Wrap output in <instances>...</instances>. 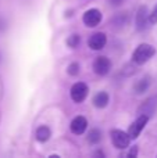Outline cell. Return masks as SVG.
<instances>
[{
  "instance_id": "cell-11",
  "label": "cell",
  "mask_w": 157,
  "mask_h": 158,
  "mask_svg": "<svg viewBox=\"0 0 157 158\" xmlns=\"http://www.w3.org/2000/svg\"><path fill=\"white\" fill-rule=\"evenodd\" d=\"M93 104L97 108H104L108 104V94L106 92H99L93 97Z\"/></svg>"
},
{
  "instance_id": "cell-17",
  "label": "cell",
  "mask_w": 157,
  "mask_h": 158,
  "mask_svg": "<svg viewBox=\"0 0 157 158\" xmlns=\"http://www.w3.org/2000/svg\"><path fill=\"white\" fill-rule=\"evenodd\" d=\"M149 18H150V24H156L157 22V6L155 7V10L152 11V14L149 15Z\"/></svg>"
},
{
  "instance_id": "cell-8",
  "label": "cell",
  "mask_w": 157,
  "mask_h": 158,
  "mask_svg": "<svg viewBox=\"0 0 157 158\" xmlns=\"http://www.w3.org/2000/svg\"><path fill=\"white\" fill-rule=\"evenodd\" d=\"M149 15H150V14H147L146 6H142V7H139L138 13H136V28H138L139 31L146 29L147 22H150Z\"/></svg>"
},
{
  "instance_id": "cell-2",
  "label": "cell",
  "mask_w": 157,
  "mask_h": 158,
  "mask_svg": "<svg viewBox=\"0 0 157 158\" xmlns=\"http://www.w3.org/2000/svg\"><path fill=\"white\" fill-rule=\"evenodd\" d=\"M111 142H113L114 147L120 148V150H124L129 146L131 143V137L128 133L122 131H118V129H114L111 131Z\"/></svg>"
},
{
  "instance_id": "cell-19",
  "label": "cell",
  "mask_w": 157,
  "mask_h": 158,
  "mask_svg": "<svg viewBox=\"0 0 157 158\" xmlns=\"http://www.w3.org/2000/svg\"><path fill=\"white\" fill-rule=\"evenodd\" d=\"M122 3V0H110V4L113 6H120Z\"/></svg>"
},
{
  "instance_id": "cell-6",
  "label": "cell",
  "mask_w": 157,
  "mask_h": 158,
  "mask_svg": "<svg viewBox=\"0 0 157 158\" xmlns=\"http://www.w3.org/2000/svg\"><path fill=\"white\" fill-rule=\"evenodd\" d=\"M110 68H111V63L107 57H104V56L97 57L93 63V71L96 72L97 75H100V77L107 75L108 72H110Z\"/></svg>"
},
{
  "instance_id": "cell-12",
  "label": "cell",
  "mask_w": 157,
  "mask_h": 158,
  "mask_svg": "<svg viewBox=\"0 0 157 158\" xmlns=\"http://www.w3.org/2000/svg\"><path fill=\"white\" fill-rule=\"evenodd\" d=\"M50 136H52V132H50V129L47 128V126H39L38 129H36V139L39 140L40 143H45L47 142V140L50 139Z\"/></svg>"
},
{
  "instance_id": "cell-4",
  "label": "cell",
  "mask_w": 157,
  "mask_h": 158,
  "mask_svg": "<svg viewBox=\"0 0 157 158\" xmlns=\"http://www.w3.org/2000/svg\"><path fill=\"white\" fill-rule=\"evenodd\" d=\"M82 21L89 28L97 27L100 24V21H102V13L97 8H91V10L85 11V14L82 17Z\"/></svg>"
},
{
  "instance_id": "cell-7",
  "label": "cell",
  "mask_w": 157,
  "mask_h": 158,
  "mask_svg": "<svg viewBox=\"0 0 157 158\" xmlns=\"http://www.w3.org/2000/svg\"><path fill=\"white\" fill-rule=\"evenodd\" d=\"M157 110V96L149 97L146 101L142 103V106L138 108L139 115H150Z\"/></svg>"
},
{
  "instance_id": "cell-3",
  "label": "cell",
  "mask_w": 157,
  "mask_h": 158,
  "mask_svg": "<svg viewBox=\"0 0 157 158\" xmlns=\"http://www.w3.org/2000/svg\"><path fill=\"white\" fill-rule=\"evenodd\" d=\"M147 121H149V115H139L138 119L129 126L128 129V135H129L131 139H136V137L141 135V132L145 129Z\"/></svg>"
},
{
  "instance_id": "cell-18",
  "label": "cell",
  "mask_w": 157,
  "mask_h": 158,
  "mask_svg": "<svg viewBox=\"0 0 157 158\" xmlns=\"http://www.w3.org/2000/svg\"><path fill=\"white\" fill-rule=\"evenodd\" d=\"M138 156V148H136V146L134 148H131V151L128 153V158H135Z\"/></svg>"
},
{
  "instance_id": "cell-16",
  "label": "cell",
  "mask_w": 157,
  "mask_h": 158,
  "mask_svg": "<svg viewBox=\"0 0 157 158\" xmlns=\"http://www.w3.org/2000/svg\"><path fill=\"white\" fill-rule=\"evenodd\" d=\"M67 72H68L71 77H75V75L79 74V64L78 63H72L68 65V68H67Z\"/></svg>"
},
{
  "instance_id": "cell-1",
  "label": "cell",
  "mask_w": 157,
  "mask_h": 158,
  "mask_svg": "<svg viewBox=\"0 0 157 158\" xmlns=\"http://www.w3.org/2000/svg\"><path fill=\"white\" fill-rule=\"evenodd\" d=\"M156 54V49L152 46V44L147 43H142L136 47V50L132 54V61L138 65H142V64L147 63L153 56Z\"/></svg>"
},
{
  "instance_id": "cell-15",
  "label": "cell",
  "mask_w": 157,
  "mask_h": 158,
  "mask_svg": "<svg viewBox=\"0 0 157 158\" xmlns=\"http://www.w3.org/2000/svg\"><path fill=\"white\" fill-rule=\"evenodd\" d=\"M79 42H81V36L79 35H77V33H74V35H71L68 39H67V44H68L71 49H75V47L79 44Z\"/></svg>"
},
{
  "instance_id": "cell-5",
  "label": "cell",
  "mask_w": 157,
  "mask_h": 158,
  "mask_svg": "<svg viewBox=\"0 0 157 158\" xmlns=\"http://www.w3.org/2000/svg\"><path fill=\"white\" fill-rule=\"evenodd\" d=\"M88 92H89L88 86L85 83H82V82H78L71 87V98L75 103H82L86 98V96H88Z\"/></svg>"
},
{
  "instance_id": "cell-10",
  "label": "cell",
  "mask_w": 157,
  "mask_h": 158,
  "mask_svg": "<svg viewBox=\"0 0 157 158\" xmlns=\"http://www.w3.org/2000/svg\"><path fill=\"white\" fill-rule=\"evenodd\" d=\"M88 128V121L83 117H77L71 122V132L75 135H82Z\"/></svg>"
},
{
  "instance_id": "cell-14",
  "label": "cell",
  "mask_w": 157,
  "mask_h": 158,
  "mask_svg": "<svg viewBox=\"0 0 157 158\" xmlns=\"http://www.w3.org/2000/svg\"><path fill=\"white\" fill-rule=\"evenodd\" d=\"M102 140V132L99 129H92L88 133V142L91 144H97V143Z\"/></svg>"
},
{
  "instance_id": "cell-9",
  "label": "cell",
  "mask_w": 157,
  "mask_h": 158,
  "mask_svg": "<svg viewBox=\"0 0 157 158\" xmlns=\"http://www.w3.org/2000/svg\"><path fill=\"white\" fill-rule=\"evenodd\" d=\"M106 42H107V38H106L104 33L97 32V33H95V35L91 36L88 44H89V47H91L92 50H100V49H103V47L106 46Z\"/></svg>"
},
{
  "instance_id": "cell-13",
  "label": "cell",
  "mask_w": 157,
  "mask_h": 158,
  "mask_svg": "<svg viewBox=\"0 0 157 158\" xmlns=\"http://www.w3.org/2000/svg\"><path fill=\"white\" fill-rule=\"evenodd\" d=\"M149 86H150V79L149 78H142L135 83L134 90H135L136 94H142V93H145L147 89H149Z\"/></svg>"
}]
</instances>
